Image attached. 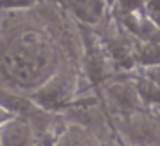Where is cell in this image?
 I'll return each mask as SVG.
<instances>
[{"label": "cell", "instance_id": "obj_7", "mask_svg": "<svg viewBox=\"0 0 160 146\" xmlns=\"http://www.w3.org/2000/svg\"><path fill=\"white\" fill-rule=\"evenodd\" d=\"M133 83L136 91H138L139 97H141L142 103L145 107H152L156 108L160 105V87L158 84L149 80L148 77L142 76V74H136L131 79Z\"/></svg>", "mask_w": 160, "mask_h": 146}, {"label": "cell", "instance_id": "obj_13", "mask_svg": "<svg viewBox=\"0 0 160 146\" xmlns=\"http://www.w3.org/2000/svg\"><path fill=\"white\" fill-rule=\"evenodd\" d=\"M114 3H115V0H107V4H114Z\"/></svg>", "mask_w": 160, "mask_h": 146}, {"label": "cell", "instance_id": "obj_5", "mask_svg": "<svg viewBox=\"0 0 160 146\" xmlns=\"http://www.w3.org/2000/svg\"><path fill=\"white\" fill-rule=\"evenodd\" d=\"M66 7L75 14L80 23L96 25L102 20L107 0H63Z\"/></svg>", "mask_w": 160, "mask_h": 146}, {"label": "cell", "instance_id": "obj_12", "mask_svg": "<svg viewBox=\"0 0 160 146\" xmlns=\"http://www.w3.org/2000/svg\"><path fill=\"white\" fill-rule=\"evenodd\" d=\"M14 117H16V115H14L13 113H10L7 108L3 107V105L0 104V127H2V125H4L6 122H8L10 119H13Z\"/></svg>", "mask_w": 160, "mask_h": 146}, {"label": "cell", "instance_id": "obj_6", "mask_svg": "<svg viewBox=\"0 0 160 146\" xmlns=\"http://www.w3.org/2000/svg\"><path fill=\"white\" fill-rule=\"evenodd\" d=\"M53 146H98L90 132L80 124H69L63 128Z\"/></svg>", "mask_w": 160, "mask_h": 146}, {"label": "cell", "instance_id": "obj_3", "mask_svg": "<svg viewBox=\"0 0 160 146\" xmlns=\"http://www.w3.org/2000/svg\"><path fill=\"white\" fill-rule=\"evenodd\" d=\"M35 129L28 118L14 117L2 125V146H35Z\"/></svg>", "mask_w": 160, "mask_h": 146}, {"label": "cell", "instance_id": "obj_1", "mask_svg": "<svg viewBox=\"0 0 160 146\" xmlns=\"http://www.w3.org/2000/svg\"><path fill=\"white\" fill-rule=\"evenodd\" d=\"M49 52L35 39L24 41L7 52L4 66L7 73L21 83H31L44 74L49 66Z\"/></svg>", "mask_w": 160, "mask_h": 146}, {"label": "cell", "instance_id": "obj_11", "mask_svg": "<svg viewBox=\"0 0 160 146\" xmlns=\"http://www.w3.org/2000/svg\"><path fill=\"white\" fill-rule=\"evenodd\" d=\"M118 4H119L121 13L127 14V13H132V11L141 10L142 0H118Z\"/></svg>", "mask_w": 160, "mask_h": 146}, {"label": "cell", "instance_id": "obj_14", "mask_svg": "<svg viewBox=\"0 0 160 146\" xmlns=\"http://www.w3.org/2000/svg\"><path fill=\"white\" fill-rule=\"evenodd\" d=\"M0 146H2V127H0Z\"/></svg>", "mask_w": 160, "mask_h": 146}, {"label": "cell", "instance_id": "obj_10", "mask_svg": "<svg viewBox=\"0 0 160 146\" xmlns=\"http://www.w3.org/2000/svg\"><path fill=\"white\" fill-rule=\"evenodd\" d=\"M146 14L153 24L160 27V0H146Z\"/></svg>", "mask_w": 160, "mask_h": 146}, {"label": "cell", "instance_id": "obj_9", "mask_svg": "<svg viewBox=\"0 0 160 146\" xmlns=\"http://www.w3.org/2000/svg\"><path fill=\"white\" fill-rule=\"evenodd\" d=\"M139 74L148 77L149 80H152L155 84H158L160 87V63H153V65H145L141 68Z\"/></svg>", "mask_w": 160, "mask_h": 146}, {"label": "cell", "instance_id": "obj_4", "mask_svg": "<svg viewBox=\"0 0 160 146\" xmlns=\"http://www.w3.org/2000/svg\"><path fill=\"white\" fill-rule=\"evenodd\" d=\"M107 94L115 107L124 114L142 110L145 107L136 91L133 83L131 82H115L107 87Z\"/></svg>", "mask_w": 160, "mask_h": 146}, {"label": "cell", "instance_id": "obj_8", "mask_svg": "<svg viewBox=\"0 0 160 146\" xmlns=\"http://www.w3.org/2000/svg\"><path fill=\"white\" fill-rule=\"evenodd\" d=\"M38 3V0H0V10H22L30 8Z\"/></svg>", "mask_w": 160, "mask_h": 146}, {"label": "cell", "instance_id": "obj_2", "mask_svg": "<svg viewBox=\"0 0 160 146\" xmlns=\"http://www.w3.org/2000/svg\"><path fill=\"white\" fill-rule=\"evenodd\" d=\"M72 96V82L68 76L53 74L32 94V101L47 111L66 105Z\"/></svg>", "mask_w": 160, "mask_h": 146}]
</instances>
